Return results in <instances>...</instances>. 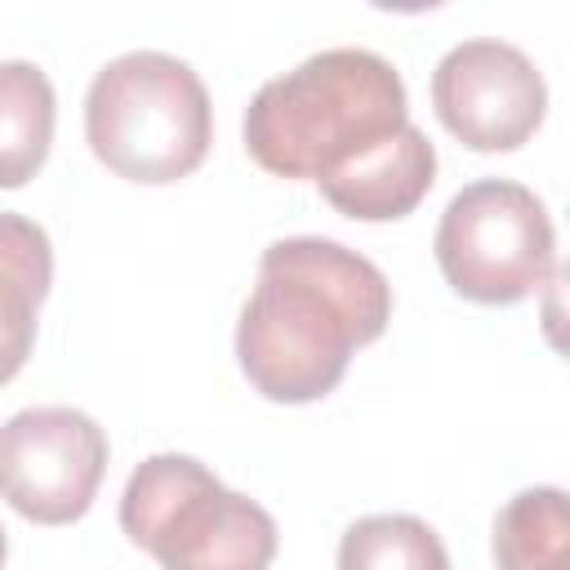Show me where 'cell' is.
I'll list each match as a JSON object with an SVG mask.
<instances>
[{"mask_svg":"<svg viewBox=\"0 0 570 570\" xmlns=\"http://www.w3.org/2000/svg\"><path fill=\"white\" fill-rule=\"evenodd\" d=\"M432 249L445 285L472 303H521L557 272L552 218L512 178L468 183L445 205Z\"/></svg>","mask_w":570,"mask_h":570,"instance_id":"obj_5","label":"cell"},{"mask_svg":"<svg viewBox=\"0 0 570 570\" xmlns=\"http://www.w3.org/2000/svg\"><path fill=\"white\" fill-rule=\"evenodd\" d=\"M107 472V432L71 405L18 410L0 428V499L36 525L80 521Z\"/></svg>","mask_w":570,"mask_h":570,"instance_id":"obj_6","label":"cell"},{"mask_svg":"<svg viewBox=\"0 0 570 570\" xmlns=\"http://www.w3.org/2000/svg\"><path fill=\"white\" fill-rule=\"evenodd\" d=\"M392 321L387 276L325 236L272 240L236 325L245 379L281 405H307L338 387L347 356Z\"/></svg>","mask_w":570,"mask_h":570,"instance_id":"obj_1","label":"cell"},{"mask_svg":"<svg viewBox=\"0 0 570 570\" xmlns=\"http://www.w3.org/2000/svg\"><path fill=\"white\" fill-rule=\"evenodd\" d=\"M53 281V249L40 223L0 209V383H9L36 343V312Z\"/></svg>","mask_w":570,"mask_h":570,"instance_id":"obj_9","label":"cell"},{"mask_svg":"<svg viewBox=\"0 0 570 570\" xmlns=\"http://www.w3.org/2000/svg\"><path fill=\"white\" fill-rule=\"evenodd\" d=\"M338 570H450V557L428 521L374 512L343 530Z\"/></svg>","mask_w":570,"mask_h":570,"instance_id":"obj_12","label":"cell"},{"mask_svg":"<svg viewBox=\"0 0 570 570\" xmlns=\"http://www.w3.org/2000/svg\"><path fill=\"white\" fill-rule=\"evenodd\" d=\"M499 570H570V508L557 485L521 490L494 517Z\"/></svg>","mask_w":570,"mask_h":570,"instance_id":"obj_11","label":"cell"},{"mask_svg":"<svg viewBox=\"0 0 570 570\" xmlns=\"http://www.w3.org/2000/svg\"><path fill=\"white\" fill-rule=\"evenodd\" d=\"M432 183H436V147L419 125H405L374 151L325 174L321 191L347 218L392 223V218H405L432 191Z\"/></svg>","mask_w":570,"mask_h":570,"instance_id":"obj_8","label":"cell"},{"mask_svg":"<svg viewBox=\"0 0 570 570\" xmlns=\"http://www.w3.org/2000/svg\"><path fill=\"white\" fill-rule=\"evenodd\" d=\"M410 125L401 71L370 49H321L267 80L245 111L249 156L281 178H312L352 165Z\"/></svg>","mask_w":570,"mask_h":570,"instance_id":"obj_2","label":"cell"},{"mask_svg":"<svg viewBox=\"0 0 570 570\" xmlns=\"http://www.w3.org/2000/svg\"><path fill=\"white\" fill-rule=\"evenodd\" d=\"M120 530L160 570H267L276 521L191 454H151L120 494Z\"/></svg>","mask_w":570,"mask_h":570,"instance_id":"obj_4","label":"cell"},{"mask_svg":"<svg viewBox=\"0 0 570 570\" xmlns=\"http://www.w3.org/2000/svg\"><path fill=\"white\" fill-rule=\"evenodd\" d=\"M441 125L472 151H517L548 111L539 67L508 40H463L432 71Z\"/></svg>","mask_w":570,"mask_h":570,"instance_id":"obj_7","label":"cell"},{"mask_svg":"<svg viewBox=\"0 0 570 570\" xmlns=\"http://www.w3.org/2000/svg\"><path fill=\"white\" fill-rule=\"evenodd\" d=\"M85 138L89 151L129 183H178L214 142L205 80L160 49L120 53L85 94Z\"/></svg>","mask_w":570,"mask_h":570,"instance_id":"obj_3","label":"cell"},{"mask_svg":"<svg viewBox=\"0 0 570 570\" xmlns=\"http://www.w3.org/2000/svg\"><path fill=\"white\" fill-rule=\"evenodd\" d=\"M4 552H9V539H4V525H0V570H4Z\"/></svg>","mask_w":570,"mask_h":570,"instance_id":"obj_13","label":"cell"},{"mask_svg":"<svg viewBox=\"0 0 570 570\" xmlns=\"http://www.w3.org/2000/svg\"><path fill=\"white\" fill-rule=\"evenodd\" d=\"M53 85L36 62H0V187H22L53 142Z\"/></svg>","mask_w":570,"mask_h":570,"instance_id":"obj_10","label":"cell"}]
</instances>
